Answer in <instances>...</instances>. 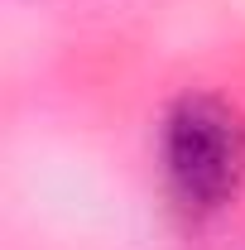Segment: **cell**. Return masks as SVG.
Instances as JSON below:
<instances>
[{"instance_id": "obj_1", "label": "cell", "mask_w": 245, "mask_h": 250, "mask_svg": "<svg viewBox=\"0 0 245 250\" xmlns=\"http://www.w3.org/2000/svg\"><path fill=\"white\" fill-rule=\"evenodd\" d=\"M168 202L187 221H212L245 188V116L212 92H187L168 106L159 135Z\"/></svg>"}]
</instances>
